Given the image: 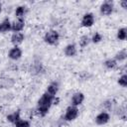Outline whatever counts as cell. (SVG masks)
Masks as SVG:
<instances>
[{"mask_svg":"<svg viewBox=\"0 0 127 127\" xmlns=\"http://www.w3.org/2000/svg\"><path fill=\"white\" fill-rule=\"evenodd\" d=\"M59 101V98L57 96L50 95L46 91L41 95L37 102V107H36V113L40 117H45L48 113L49 110L51 109L53 104H57L56 102Z\"/></svg>","mask_w":127,"mask_h":127,"instance_id":"obj_1","label":"cell"},{"mask_svg":"<svg viewBox=\"0 0 127 127\" xmlns=\"http://www.w3.org/2000/svg\"><path fill=\"white\" fill-rule=\"evenodd\" d=\"M60 41V34L57 30H49L44 35V42L49 46H55Z\"/></svg>","mask_w":127,"mask_h":127,"instance_id":"obj_2","label":"cell"},{"mask_svg":"<svg viewBox=\"0 0 127 127\" xmlns=\"http://www.w3.org/2000/svg\"><path fill=\"white\" fill-rule=\"evenodd\" d=\"M79 115V110H78V107L76 106H72V105H69L65 108V111H64V121L66 122H70V121H73L75 120Z\"/></svg>","mask_w":127,"mask_h":127,"instance_id":"obj_3","label":"cell"},{"mask_svg":"<svg viewBox=\"0 0 127 127\" xmlns=\"http://www.w3.org/2000/svg\"><path fill=\"white\" fill-rule=\"evenodd\" d=\"M94 23H95V17L93 15V13L87 12V13L83 14V16L81 17L80 25L83 28H90L94 25Z\"/></svg>","mask_w":127,"mask_h":127,"instance_id":"obj_4","label":"cell"},{"mask_svg":"<svg viewBox=\"0 0 127 127\" xmlns=\"http://www.w3.org/2000/svg\"><path fill=\"white\" fill-rule=\"evenodd\" d=\"M110 118H111V117H110L109 112L102 110L101 112H99V113L95 116V118H94V122H95L97 125L102 126V125L107 124V123L110 121Z\"/></svg>","mask_w":127,"mask_h":127,"instance_id":"obj_5","label":"cell"},{"mask_svg":"<svg viewBox=\"0 0 127 127\" xmlns=\"http://www.w3.org/2000/svg\"><path fill=\"white\" fill-rule=\"evenodd\" d=\"M113 9H114V5H113V3L111 1H105L99 7L100 14L103 15V16H109V15H111L112 12H113Z\"/></svg>","mask_w":127,"mask_h":127,"instance_id":"obj_6","label":"cell"},{"mask_svg":"<svg viewBox=\"0 0 127 127\" xmlns=\"http://www.w3.org/2000/svg\"><path fill=\"white\" fill-rule=\"evenodd\" d=\"M22 56H23V51L20 47L17 46H13L8 52V58L12 61H18L22 58Z\"/></svg>","mask_w":127,"mask_h":127,"instance_id":"obj_7","label":"cell"},{"mask_svg":"<svg viewBox=\"0 0 127 127\" xmlns=\"http://www.w3.org/2000/svg\"><path fill=\"white\" fill-rule=\"evenodd\" d=\"M84 94L81 92V91H76L74 92L72 95H71V98H70V105L72 106H76L78 107L79 105L82 104V102L84 101Z\"/></svg>","mask_w":127,"mask_h":127,"instance_id":"obj_8","label":"cell"},{"mask_svg":"<svg viewBox=\"0 0 127 127\" xmlns=\"http://www.w3.org/2000/svg\"><path fill=\"white\" fill-rule=\"evenodd\" d=\"M25 40V35L24 33L22 32H16V33H13L11 35V38H10V42L12 43L13 46H17L19 47Z\"/></svg>","mask_w":127,"mask_h":127,"instance_id":"obj_9","label":"cell"},{"mask_svg":"<svg viewBox=\"0 0 127 127\" xmlns=\"http://www.w3.org/2000/svg\"><path fill=\"white\" fill-rule=\"evenodd\" d=\"M64 54L67 58H73V57H75L76 54H77V47H76V45L73 44V43L67 44L64 47Z\"/></svg>","mask_w":127,"mask_h":127,"instance_id":"obj_10","label":"cell"},{"mask_svg":"<svg viewBox=\"0 0 127 127\" xmlns=\"http://www.w3.org/2000/svg\"><path fill=\"white\" fill-rule=\"evenodd\" d=\"M25 27V20L24 19H16L15 21L11 22V31L13 33L22 32Z\"/></svg>","mask_w":127,"mask_h":127,"instance_id":"obj_11","label":"cell"},{"mask_svg":"<svg viewBox=\"0 0 127 127\" xmlns=\"http://www.w3.org/2000/svg\"><path fill=\"white\" fill-rule=\"evenodd\" d=\"M59 89H60V84L58 81H53L51 82L48 86H47V89H46V92L49 93L50 95H53V96H57L58 92H59Z\"/></svg>","mask_w":127,"mask_h":127,"instance_id":"obj_12","label":"cell"},{"mask_svg":"<svg viewBox=\"0 0 127 127\" xmlns=\"http://www.w3.org/2000/svg\"><path fill=\"white\" fill-rule=\"evenodd\" d=\"M20 119H21V112H20L19 109L15 110V111H13V112H11L9 114H7V116H6V120L8 122L12 123V124H15Z\"/></svg>","mask_w":127,"mask_h":127,"instance_id":"obj_13","label":"cell"},{"mask_svg":"<svg viewBox=\"0 0 127 127\" xmlns=\"http://www.w3.org/2000/svg\"><path fill=\"white\" fill-rule=\"evenodd\" d=\"M11 31V21L9 18H4L0 21V33H7Z\"/></svg>","mask_w":127,"mask_h":127,"instance_id":"obj_14","label":"cell"},{"mask_svg":"<svg viewBox=\"0 0 127 127\" xmlns=\"http://www.w3.org/2000/svg\"><path fill=\"white\" fill-rule=\"evenodd\" d=\"M15 81L10 77H0V88H11Z\"/></svg>","mask_w":127,"mask_h":127,"instance_id":"obj_15","label":"cell"},{"mask_svg":"<svg viewBox=\"0 0 127 127\" xmlns=\"http://www.w3.org/2000/svg\"><path fill=\"white\" fill-rule=\"evenodd\" d=\"M26 13H27V7L25 5H19L15 9L16 19H24Z\"/></svg>","mask_w":127,"mask_h":127,"instance_id":"obj_16","label":"cell"},{"mask_svg":"<svg viewBox=\"0 0 127 127\" xmlns=\"http://www.w3.org/2000/svg\"><path fill=\"white\" fill-rule=\"evenodd\" d=\"M103 65L106 69H109V70H112V69H115L117 66H118V63L112 58L110 59H107L103 62Z\"/></svg>","mask_w":127,"mask_h":127,"instance_id":"obj_17","label":"cell"},{"mask_svg":"<svg viewBox=\"0 0 127 127\" xmlns=\"http://www.w3.org/2000/svg\"><path fill=\"white\" fill-rule=\"evenodd\" d=\"M117 63H122L127 59V50L126 49H122L119 52H117L113 58Z\"/></svg>","mask_w":127,"mask_h":127,"instance_id":"obj_18","label":"cell"},{"mask_svg":"<svg viewBox=\"0 0 127 127\" xmlns=\"http://www.w3.org/2000/svg\"><path fill=\"white\" fill-rule=\"evenodd\" d=\"M89 43H91L90 42V37L87 36V35H82L78 39V46L80 48H82V49L85 48V47H87L89 45Z\"/></svg>","mask_w":127,"mask_h":127,"instance_id":"obj_19","label":"cell"},{"mask_svg":"<svg viewBox=\"0 0 127 127\" xmlns=\"http://www.w3.org/2000/svg\"><path fill=\"white\" fill-rule=\"evenodd\" d=\"M116 38L118 41H125L127 38V29L125 27L119 28L116 33Z\"/></svg>","mask_w":127,"mask_h":127,"instance_id":"obj_20","label":"cell"},{"mask_svg":"<svg viewBox=\"0 0 127 127\" xmlns=\"http://www.w3.org/2000/svg\"><path fill=\"white\" fill-rule=\"evenodd\" d=\"M102 39H103L102 35H101L99 32H95V33L92 35V37L90 38V42L93 43V44H98V43H100V42L102 41Z\"/></svg>","mask_w":127,"mask_h":127,"instance_id":"obj_21","label":"cell"},{"mask_svg":"<svg viewBox=\"0 0 127 127\" xmlns=\"http://www.w3.org/2000/svg\"><path fill=\"white\" fill-rule=\"evenodd\" d=\"M117 83L122 87H126L127 86V74L126 73H122L117 78Z\"/></svg>","mask_w":127,"mask_h":127,"instance_id":"obj_22","label":"cell"},{"mask_svg":"<svg viewBox=\"0 0 127 127\" xmlns=\"http://www.w3.org/2000/svg\"><path fill=\"white\" fill-rule=\"evenodd\" d=\"M14 127H31V123L29 120H26V119H20L19 121H17L15 124H14Z\"/></svg>","mask_w":127,"mask_h":127,"instance_id":"obj_23","label":"cell"},{"mask_svg":"<svg viewBox=\"0 0 127 127\" xmlns=\"http://www.w3.org/2000/svg\"><path fill=\"white\" fill-rule=\"evenodd\" d=\"M102 105H103L104 108H105L104 111H108V110H110V109L112 108V101H111V100H106V101L102 102Z\"/></svg>","mask_w":127,"mask_h":127,"instance_id":"obj_24","label":"cell"},{"mask_svg":"<svg viewBox=\"0 0 127 127\" xmlns=\"http://www.w3.org/2000/svg\"><path fill=\"white\" fill-rule=\"evenodd\" d=\"M120 5H121V7H122L123 9H127V1H126V0L121 1V2H120Z\"/></svg>","mask_w":127,"mask_h":127,"instance_id":"obj_25","label":"cell"},{"mask_svg":"<svg viewBox=\"0 0 127 127\" xmlns=\"http://www.w3.org/2000/svg\"><path fill=\"white\" fill-rule=\"evenodd\" d=\"M1 12H2V4L0 3V14H1Z\"/></svg>","mask_w":127,"mask_h":127,"instance_id":"obj_26","label":"cell"}]
</instances>
